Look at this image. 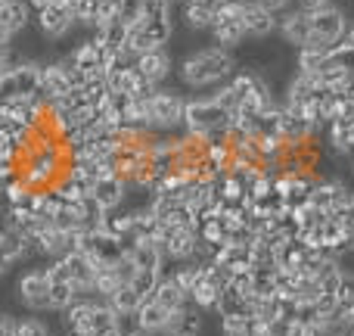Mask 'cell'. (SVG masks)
<instances>
[{
    "mask_svg": "<svg viewBox=\"0 0 354 336\" xmlns=\"http://www.w3.org/2000/svg\"><path fill=\"white\" fill-rule=\"evenodd\" d=\"M236 72V56L233 50L224 47H202L196 53H189L187 60H180L177 66V78L183 87H193V91H205L212 85H224L230 75Z\"/></svg>",
    "mask_w": 354,
    "mask_h": 336,
    "instance_id": "obj_1",
    "label": "cell"
},
{
    "mask_svg": "<svg viewBox=\"0 0 354 336\" xmlns=\"http://www.w3.org/2000/svg\"><path fill=\"white\" fill-rule=\"evenodd\" d=\"M308 12V41L305 47H317V50H336L342 44V35L348 28V16L339 3H324V6H314Z\"/></svg>",
    "mask_w": 354,
    "mask_h": 336,
    "instance_id": "obj_2",
    "label": "cell"
},
{
    "mask_svg": "<svg viewBox=\"0 0 354 336\" xmlns=\"http://www.w3.org/2000/svg\"><path fill=\"white\" fill-rule=\"evenodd\" d=\"M230 128V112L218 103L214 97L187 100V112H183V131L205 141H221Z\"/></svg>",
    "mask_w": 354,
    "mask_h": 336,
    "instance_id": "obj_3",
    "label": "cell"
},
{
    "mask_svg": "<svg viewBox=\"0 0 354 336\" xmlns=\"http://www.w3.org/2000/svg\"><path fill=\"white\" fill-rule=\"evenodd\" d=\"M183 112H187V100L180 94L162 91V87L147 94V128L156 134L183 131Z\"/></svg>",
    "mask_w": 354,
    "mask_h": 336,
    "instance_id": "obj_4",
    "label": "cell"
},
{
    "mask_svg": "<svg viewBox=\"0 0 354 336\" xmlns=\"http://www.w3.org/2000/svg\"><path fill=\"white\" fill-rule=\"evenodd\" d=\"M16 293L28 312H50V277L47 268L25 271L16 283Z\"/></svg>",
    "mask_w": 354,
    "mask_h": 336,
    "instance_id": "obj_5",
    "label": "cell"
},
{
    "mask_svg": "<svg viewBox=\"0 0 354 336\" xmlns=\"http://www.w3.org/2000/svg\"><path fill=\"white\" fill-rule=\"evenodd\" d=\"M35 25H37V31H41L44 37L59 41V37H66L78 22H75V12H72V6H68L66 0H53V3H47L41 12H37Z\"/></svg>",
    "mask_w": 354,
    "mask_h": 336,
    "instance_id": "obj_6",
    "label": "cell"
},
{
    "mask_svg": "<svg viewBox=\"0 0 354 336\" xmlns=\"http://www.w3.org/2000/svg\"><path fill=\"white\" fill-rule=\"evenodd\" d=\"M277 22H280V12L268 10V6L258 3V0H245V6H243V28H245V37H249V41H261V37L274 35Z\"/></svg>",
    "mask_w": 354,
    "mask_h": 336,
    "instance_id": "obj_7",
    "label": "cell"
},
{
    "mask_svg": "<svg viewBox=\"0 0 354 336\" xmlns=\"http://www.w3.org/2000/svg\"><path fill=\"white\" fill-rule=\"evenodd\" d=\"M128 193H131L128 184L118 175H100V177H93V184H91V200L97 202L103 212H115V209L128 200Z\"/></svg>",
    "mask_w": 354,
    "mask_h": 336,
    "instance_id": "obj_8",
    "label": "cell"
},
{
    "mask_svg": "<svg viewBox=\"0 0 354 336\" xmlns=\"http://www.w3.org/2000/svg\"><path fill=\"white\" fill-rule=\"evenodd\" d=\"M134 66L149 87H162V81L171 75V56H168L165 47H156V50H147V53L137 56Z\"/></svg>",
    "mask_w": 354,
    "mask_h": 336,
    "instance_id": "obj_9",
    "label": "cell"
},
{
    "mask_svg": "<svg viewBox=\"0 0 354 336\" xmlns=\"http://www.w3.org/2000/svg\"><path fill=\"white\" fill-rule=\"evenodd\" d=\"M205 321H202V312L196 306H183L180 312H171L162 327V336H199Z\"/></svg>",
    "mask_w": 354,
    "mask_h": 336,
    "instance_id": "obj_10",
    "label": "cell"
},
{
    "mask_svg": "<svg viewBox=\"0 0 354 336\" xmlns=\"http://www.w3.org/2000/svg\"><path fill=\"white\" fill-rule=\"evenodd\" d=\"M168 315H171V312H165V308H162L156 299H143V306L134 312V327H137V330H143L147 336H156V333H162Z\"/></svg>",
    "mask_w": 354,
    "mask_h": 336,
    "instance_id": "obj_11",
    "label": "cell"
},
{
    "mask_svg": "<svg viewBox=\"0 0 354 336\" xmlns=\"http://www.w3.org/2000/svg\"><path fill=\"white\" fill-rule=\"evenodd\" d=\"M0 25L10 31L12 37L31 25V10L25 0H0Z\"/></svg>",
    "mask_w": 354,
    "mask_h": 336,
    "instance_id": "obj_12",
    "label": "cell"
},
{
    "mask_svg": "<svg viewBox=\"0 0 354 336\" xmlns=\"http://www.w3.org/2000/svg\"><path fill=\"white\" fill-rule=\"evenodd\" d=\"M149 299H156V302H159L162 308H165V312H180L183 306H189V296L183 293V290L177 287L174 281H168L165 274H162L159 287L153 290V296H149Z\"/></svg>",
    "mask_w": 354,
    "mask_h": 336,
    "instance_id": "obj_13",
    "label": "cell"
},
{
    "mask_svg": "<svg viewBox=\"0 0 354 336\" xmlns=\"http://www.w3.org/2000/svg\"><path fill=\"white\" fill-rule=\"evenodd\" d=\"M106 306H109L112 312H118V315H134L137 308L143 306V296L137 293V290L131 287V283H124V287H118L115 293H112L109 299H106Z\"/></svg>",
    "mask_w": 354,
    "mask_h": 336,
    "instance_id": "obj_14",
    "label": "cell"
},
{
    "mask_svg": "<svg viewBox=\"0 0 354 336\" xmlns=\"http://www.w3.org/2000/svg\"><path fill=\"white\" fill-rule=\"evenodd\" d=\"M301 327L292 318H274L264 324V336H299Z\"/></svg>",
    "mask_w": 354,
    "mask_h": 336,
    "instance_id": "obj_15",
    "label": "cell"
},
{
    "mask_svg": "<svg viewBox=\"0 0 354 336\" xmlns=\"http://www.w3.org/2000/svg\"><path fill=\"white\" fill-rule=\"evenodd\" d=\"M336 299H339V308L354 306V271H342L336 287Z\"/></svg>",
    "mask_w": 354,
    "mask_h": 336,
    "instance_id": "obj_16",
    "label": "cell"
},
{
    "mask_svg": "<svg viewBox=\"0 0 354 336\" xmlns=\"http://www.w3.org/2000/svg\"><path fill=\"white\" fill-rule=\"evenodd\" d=\"M16 336H53L50 327L41 318H19V333Z\"/></svg>",
    "mask_w": 354,
    "mask_h": 336,
    "instance_id": "obj_17",
    "label": "cell"
},
{
    "mask_svg": "<svg viewBox=\"0 0 354 336\" xmlns=\"http://www.w3.org/2000/svg\"><path fill=\"white\" fill-rule=\"evenodd\" d=\"M16 333H19V318L0 315V336H16Z\"/></svg>",
    "mask_w": 354,
    "mask_h": 336,
    "instance_id": "obj_18",
    "label": "cell"
},
{
    "mask_svg": "<svg viewBox=\"0 0 354 336\" xmlns=\"http://www.w3.org/2000/svg\"><path fill=\"white\" fill-rule=\"evenodd\" d=\"M342 47L354 50V22H348V28H345V35H342Z\"/></svg>",
    "mask_w": 354,
    "mask_h": 336,
    "instance_id": "obj_19",
    "label": "cell"
},
{
    "mask_svg": "<svg viewBox=\"0 0 354 336\" xmlns=\"http://www.w3.org/2000/svg\"><path fill=\"white\" fill-rule=\"evenodd\" d=\"M10 265H12V262H10V256H6L3 243H0V274H3V271H6V268H10Z\"/></svg>",
    "mask_w": 354,
    "mask_h": 336,
    "instance_id": "obj_20",
    "label": "cell"
},
{
    "mask_svg": "<svg viewBox=\"0 0 354 336\" xmlns=\"http://www.w3.org/2000/svg\"><path fill=\"white\" fill-rule=\"evenodd\" d=\"M299 336H320V333H317V330H301Z\"/></svg>",
    "mask_w": 354,
    "mask_h": 336,
    "instance_id": "obj_21",
    "label": "cell"
}]
</instances>
